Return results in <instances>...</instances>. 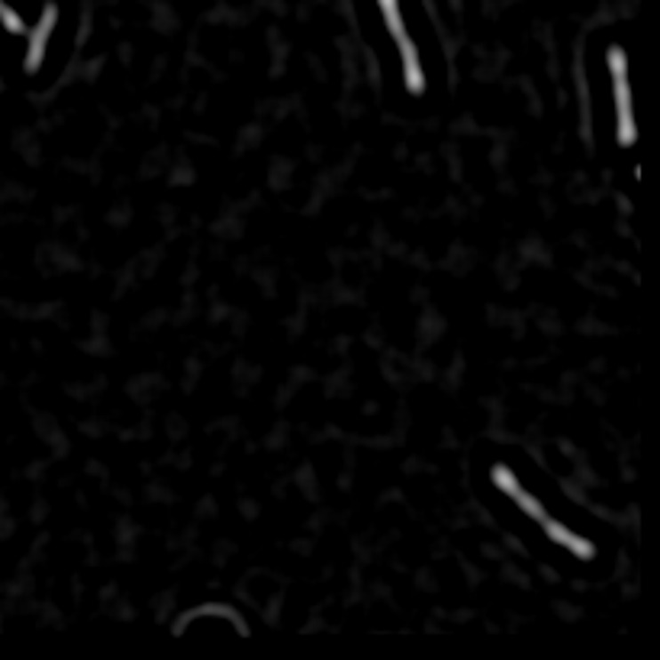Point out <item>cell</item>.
<instances>
[{
    "label": "cell",
    "instance_id": "cell-1",
    "mask_svg": "<svg viewBox=\"0 0 660 660\" xmlns=\"http://www.w3.org/2000/svg\"><path fill=\"white\" fill-rule=\"evenodd\" d=\"M377 7L383 13V23H387L393 43H397L399 59H403V77H406V87L413 93L425 91V71L423 61H419V49H415L413 36H409L406 23H403V10H399V0H377Z\"/></svg>",
    "mask_w": 660,
    "mask_h": 660
},
{
    "label": "cell",
    "instance_id": "cell-2",
    "mask_svg": "<svg viewBox=\"0 0 660 660\" xmlns=\"http://www.w3.org/2000/svg\"><path fill=\"white\" fill-rule=\"evenodd\" d=\"M542 525H544V532H548L551 542L560 544V548H567L570 554H574V558H580V560H592V558H596V544H592L590 538H584V535L570 532V528H567L564 522H558V519L544 516V519H542Z\"/></svg>",
    "mask_w": 660,
    "mask_h": 660
},
{
    "label": "cell",
    "instance_id": "cell-3",
    "mask_svg": "<svg viewBox=\"0 0 660 660\" xmlns=\"http://www.w3.org/2000/svg\"><path fill=\"white\" fill-rule=\"evenodd\" d=\"M55 20H59V7L49 4L43 13V20L36 23V29L29 33V49H26V71H39L45 59V45H49V36L55 29Z\"/></svg>",
    "mask_w": 660,
    "mask_h": 660
},
{
    "label": "cell",
    "instance_id": "cell-4",
    "mask_svg": "<svg viewBox=\"0 0 660 660\" xmlns=\"http://www.w3.org/2000/svg\"><path fill=\"white\" fill-rule=\"evenodd\" d=\"M616 81V110H618V142L635 145L638 129H635V117H632V91H628V77H612Z\"/></svg>",
    "mask_w": 660,
    "mask_h": 660
},
{
    "label": "cell",
    "instance_id": "cell-5",
    "mask_svg": "<svg viewBox=\"0 0 660 660\" xmlns=\"http://www.w3.org/2000/svg\"><path fill=\"white\" fill-rule=\"evenodd\" d=\"M509 500L516 503V506L522 509V512H525V516H528V519H535V522H542V519L548 516V509H544V503L538 500L535 493H528V490H525V487H519V490L512 493Z\"/></svg>",
    "mask_w": 660,
    "mask_h": 660
},
{
    "label": "cell",
    "instance_id": "cell-6",
    "mask_svg": "<svg viewBox=\"0 0 660 660\" xmlns=\"http://www.w3.org/2000/svg\"><path fill=\"white\" fill-rule=\"evenodd\" d=\"M490 480H493V487H496L500 493H506V496H512V493H516L519 487H522V480L516 477V471H512V467H506V464H496V467H493V471H490Z\"/></svg>",
    "mask_w": 660,
    "mask_h": 660
},
{
    "label": "cell",
    "instance_id": "cell-7",
    "mask_svg": "<svg viewBox=\"0 0 660 660\" xmlns=\"http://www.w3.org/2000/svg\"><path fill=\"white\" fill-rule=\"evenodd\" d=\"M609 71H612V77H628L625 49H618V45H612V49H609Z\"/></svg>",
    "mask_w": 660,
    "mask_h": 660
},
{
    "label": "cell",
    "instance_id": "cell-8",
    "mask_svg": "<svg viewBox=\"0 0 660 660\" xmlns=\"http://www.w3.org/2000/svg\"><path fill=\"white\" fill-rule=\"evenodd\" d=\"M0 23L7 26V33H23L26 29V23L20 20V13L13 7H7L4 0H0Z\"/></svg>",
    "mask_w": 660,
    "mask_h": 660
}]
</instances>
